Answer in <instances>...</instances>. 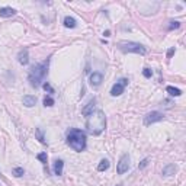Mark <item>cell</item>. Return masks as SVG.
I'll list each match as a JSON object with an SVG mask.
<instances>
[{
    "instance_id": "cell-19",
    "label": "cell",
    "mask_w": 186,
    "mask_h": 186,
    "mask_svg": "<svg viewBox=\"0 0 186 186\" xmlns=\"http://www.w3.org/2000/svg\"><path fill=\"white\" fill-rule=\"evenodd\" d=\"M54 103H55V101H54V99L49 96V95L44 97V106H45V108H47V106L51 108V106H54Z\"/></svg>"
},
{
    "instance_id": "cell-6",
    "label": "cell",
    "mask_w": 186,
    "mask_h": 186,
    "mask_svg": "<svg viewBox=\"0 0 186 186\" xmlns=\"http://www.w3.org/2000/svg\"><path fill=\"white\" fill-rule=\"evenodd\" d=\"M164 115L162 112H158V110H153V112H148L145 116H144V125L148 127L151 125V124H156V122H160L163 121Z\"/></svg>"
},
{
    "instance_id": "cell-11",
    "label": "cell",
    "mask_w": 186,
    "mask_h": 186,
    "mask_svg": "<svg viewBox=\"0 0 186 186\" xmlns=\"http://www.w3.org/2000/svg\"><path fill=\"white\" fill-rule=\"evenodd\" d=\"M16 13H18V12L13 7H9V6L0 7V16H2V18H12V16H15Z\"/></svg>"
},
{
    "instance_id": "cell-23",
    "label": "cell",
    "mask_w": 186,
    "mask_h": 186,
    "mask_svg": "<svg viewBox=\"0 0 186 186\" xmlns=\"http://www.w3.org/2000/svg\"><path fill=\"white\" fill-rule=\"evenodd\" d=\"M42 87H44V90H45V92H48L49 95H53V93H54V89H53V86L49 84L48 81H47V83H42Z\"/></svg>"
},
{
    "instance_id": "cell-3",
    "label": "cell",
    "mask_w": 186,
    "mask_h": 186,
    "mask_svg": "<svg viewBox=\"0 0 186 186\" xmlns=\"http://www.w3.org/2000/svg\"><path fill=\"white\" fill-rule=\"evenodd\" d=\"M67 144L77 153L84 151L86 150V132L77 128H70L67 131Z\"/></svg>"
},
{
    "instance_id": "cell-12",
    "label": "cell",
    "mask_w": 186,
    "mask_h": 186,
    "mask_svg": "<svg viewBox=\"0 0 186 186\" xmlns=\"http://www.w3.org/2000/svg\"><path fill=\"white\" fill-rule=\"evenodd\" d=\"M53 169H54V175L61 176V175H63V170H64V162H63L61 158L55 160V162H54V166H53Z\"/></svg>"
},
{
    "instance_id": "cell-2",
    "label": "cell",
    "mask_w": 186,
    "mask_h": 186,
    "mask_svg": "<svg viewBox=\"0 0 186 186\" xmlns=\"http://www.w3.org/2000/svg\"><path fill=\"white\" fill-rule=\"evenodd\" d=\"M86 128L87 132L92 135H99L102 134L106 128V116L102 110H93V112L87 116V122H86Z\"/></svg>"
},
{
    "instance_id": "cell-20",
    "label": "cell",
    "mask_w": 186,
    "mask_h": 186,
    "mask_svg": "<svg viewBox=\"0 0 186 186\" xmlns=\"http://www.w3.org/2000/svg\"><path fill=\"white\" fill-rule=\"evenodd\" d=\"M12 172H13V175H15L16 177H20V176H23V175H25V170H23V167H15V169L12 170Z\"/></svg>"
},
{
    "instance_id": "cell-9",
    "label": "cell",
    "mask_w": 186,
    "mask_h": 186,
    "mask_svg": "<svg viewBox=\"0 0 186 186\" xmlns=\"http://www.w3.org/2000/svg\"><path fill=\"white\" fill-rule=\"evenodd\" d=\"M18 61H19V64H22V66H26L29 63V53H28L26 48L20 49V51L18 53Z\"/></svg>"
},
{
    "instance_id": "cell-4",
    "label": "cell",
    "mask_w": 186,
    "mask_h": 186,
    "mask_svg": "<svg viewBox=\"0 0 186 186\" xmlns=\"http://www.w3.org/2000/svg\"><path fill=\"white\" fill-rule=\"evenodd\" d=\"M118 48L122 53H134V54H140L145 55L147 54V48L138 42H132V41H122L118 44Z\"/></svg>"
},
{
    "instance_id": "cell-15",
    "label": "cell",
    "mask_w": 186,
    "mask_h": 186,
    "mask_svg": "<svg viewBox=\"0 0 186 186\" xmlns=\"http://www.w3.org/2000/svg\"><path fill=\"white\" fill-rule=\"evenodd\" d=\"M166 92H167L170 96H175V97L182 96V90L177 89V87H175V86H167V87H166Z\"/></svg>"
},
{
    "instance_id": "cell-21",
    "label": "cell",
    "mask_w": 186,
    "mask_h": 186,
    "mask_svg": "<svg viewBox=\"0 0 186 186\" xmlns=\"http://www.w3.org/2000/svg\"><path fill=\"white\" fill-rule=\"evenodd\" d=\"M36 158L39 160L41 163H44V164H47V160H48V156H47V153L45 151H42V153H39L38 156H36Z\"/></svg>"
},
{
    "instance_id": "cell-24",
    "label": "cell",
    "mask_w": 186,
    "mask_h": 186,
    "mask_svg": "<svg viewBox=\"0 0 186 186\" xmlns=\"http://www.w3.org/2000/svg\"><path fill=\"white\" fill-rule=\"evenodd\" d=\"M143 76L147 77V79H150V77L153 76V71H151L150 68H144V70H143Z\"/></svg>"
},
{
    "instance_id": "cell-1",
    "label": "cell",
    "mask_w": 186,
    "mask_h": 186,
    "mask_svg": "<svg viewBox=\"0 0 186 186\" xmlns=\"http://www.w3.org/2000/svg\"><path fill=\"white\" fill-rule=\"evenodd\" d=\"M48 67H49V58H47L45 61H42V63H38V64L31 67L29 74H28V80H29V84L32 86V87L38 89L44 83V79L48 74Z\"/></svg>"
},
{
    "instance_id": "cell-5",
    "label": "cell",
    "mask_w": 186,
    "mask_h": 186,
    "mask_svg": "<svg viewBox=\"0 0 186 186\" xmlns=\"http://www.w3.org/2000/svg\"><path fill=\"white\" fill-rule=\"evenodd\" d=\"M127 86H128V79H125V77L119 79V80L112 86V89H110V96H114V97L121 96V95L124 93V90H125Z\"/></svg>"
},
{
    "instance_id": "cell-22",
    "label": "cell",
    "mask_w": 186,
    "mask_h": 186,
    "mask_svg": "<svg viewBox=\"0 0 186 186\" xmlns=\"http://www.w3.org/2000/svg\"><path fill=\"white\" fill-rule=\"evenodd\" d=\"M177 28H180V22H177V20H172L167 29H169V31H173V29H177Z\"/></svg>"
},
{
    "instance_id": "cell-13",
    "label": "cell",
    "mask_w": 186,
    "mask_h": 186,
    "mask_svg": "<svg viewBox=\"0 0 186 186\" xmlns=\"http://www.w3.org/2000/svg\"><path fill=\"white\" fill-rule=\"evenodd\" d=\"M176 170H177V167H176V164H173V163H170V164H167V166H164L163 167V170H162V175L163 176H173L176 173Z\"/></svg>"
},
{
    "instance_id": "cell-26",
    "label": "cell",
    "mask_w": 186,
    "mask_h": 186,
    "mask_svg": "<svg viewBox=\"0 0 186 186\" xmlns=\"http://www.w3.org/2000/svg\"><path fill=\"white\" fill-rule=\"evenodd\" d=\"M175 51H176V49H175V48H170V49H169V51H167V58H170V57H172L173 54H175Z\"/></svg>"
},
{
    "instance_id": "cell-7",
    "label": "cell",
    "mask_w": 186,
    "mask_h": 186,
    "mask_svg": "<svg viewBox=\"0 0 186 186\" xmlns=\"http://www.w3.org/2000/svg\"><path fill=\"white\" fill-rule=\"evenodd\" d=\"M128 169H129V156L128 154H124L119 158V162H118L116 172H118V175H124L125 172H128Z\"/></svg>"
},
{
    "instance_id": "cell-27",
    "label": "cell",
    "mask_w": 186,
    "mask_h": 186,
    "mask_svg": "<svg viewBox=\"0 0 186 186\" xmlns=\"http://www.w3.org/2000/svg\"><path fill=\"white\" fill-rule=\"evenodd\" d=\"M103 35H105V36H109V35H110V31H105V34H103Z\"/></svg>"
},
{
    "instance_id": "cell-10",
    "label": "cell",
    "mask_w": 186,
    "mask_h": 186,
    "mask_svg": "<svg viewBox=\"0 0 186 186\" xmlns=\"http://www.w3.org/2000/svg\"><path fill=\"white\" fill-rule=\"evenodd\" d=\"M95 105H96V99L93 97V99H90V101H89V103L81 109V115H83V116H89L93 110H95Z\"/></svg>"
},
{
    "instance_id": "cell-18",
    "label": "cell",
    "mask_w": 186,
    "mask_h": 186,
    "mask_svg": "<svg viewBox=\"0 0 186 186\" xmlns=\"http://www.w3.org/2000/svg\"><path fill=\"white\" fill-rule=\"evenodd\" d=\"M109 166H110L109 160L102 158V160H101V163H99V166H97V170H99V172H105V170H108V169H109Z\"/></svg>"
},
{
    "instance_id": "cell-25",
    "label": "cell",
    "mask_w": 186,
    "mask_h": 186,
    "mask_svg": "<svg viewBox=\"0 0 186 186\" xmlns=\"http://www.w3.org/2000/svg\"><path fill=\"white\" fill-rule=\"evenodd\" d=\"M147 164H148V158H144L143 162H141V163L138 164V169H144V167H145Z\"/></svg>"
},
{
    "instance_id": "cell-17",
    "label": "cell",
    "mask_w": 186,
    "mask_h": 186,
    "mask_svg": "<svg viewBox=\"0 0 186 186\" xmlns=\"http://www.w3.org/2000/svg\"><path fill=\"white\" fill-rule=\"evenodd\" d=\"M35 135H36V138L39 140L41 144H47V141H45V134H44V129H42V128H35Z\"/></svg>"
},
{
    "instance_id": "cell-14",
    "label": "cell",
    "mask_w": 186,
    "mask_h": 186,
    "mask_svg": "<svg viewBox=\"0 0 186 186\" xmlns=\"http://www.w3.org/2000/svg\"><path fill=\"white\" fill-rule=\"evenodd\" d=\"M22 102H23V105L26 108H32V106L36 105V97L32 96V95H26V96H23Z\"/></svg>"
},
{
    "instance_id": "cell-8",
    "label": "cell",
    "mask_w": 186,
    "mask_h": 186,
    "mask_svg": "<svg viewBox=\"0 0 186 186\" xmlns=\"http://www.w3.org/2000/svg\"><path fill=\"white\" fill-rule=\"evenodd\" d=\"M102 81H103V74L102 73L95 71V73L90 74V84L93 86V87H99V86L102 84Z\"/></svg>"
},
{
    "instance_id": "cell-16",
    "label": "cell",
    "mask_w": 186,
    "mask_h": 186,
    "mask_svg": "<svg viewBox=\"0 0 186 186\" xmlns=\"http://www.w3.org/2000/svg\"><path fill=\"white\" fill-rule=\"evenodd\" d=\"M64 26L73 29V28L77 26V22H76V19L71 18V16H66V18H64Z\"/></svg>"
}]
</instances>
